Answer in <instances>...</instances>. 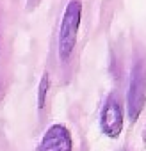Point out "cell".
Here are the masks:
<instances>
[{
	"mask_svg": "<svg viewBox=\"0 0 146 151\" xmlns=\"http://www.w3.org/2000/svg\"><path fill=\"white\" fill-rule=\"evenodd\" d=\"M80 14H82L80 0H69L59 29V55L62 60H68L73 53L80 27Z\"/></svg>",
	"mask_w": 146,
	"mask_h": 151,
	"instance_id": "cell-1",
	"label": "cell"
},
{
	"mask_svg": "<svg viewBox=\"0 0 146 151\" xmlns=\"http://www.w3.org/2000/svg\"><path fill=\"white\" fill-rule=\"evenodd\" d=\"M48 87H50V77H48V73H45L43 77H41L39 89H38V109H39V110H43V109H45V101H46Z\"/></svg>",
	"mask_w": 146,
	"mask_h": 151,
	"instance_id": "cell-5",
	"label": "cell"
},
{
	"mask_svg": "<svg viewBox=\"0 0 146 151\" xmlns=\"http://www.w3.org/2000/svg\"><path fill=\"white\" fill-rule=\"evenodd\" d=\"M100 130L109 139H118L123 132V109L118 96L111 94L100 114Z\"/></svg>",
	"mask_w": 146,
	"mask_h": 151,
	"instance_id": "cell-3",
	"label": "cell"
},
{
	"mask_svg": "<svg viewBox=\"0 0 146 151\" xmlns=\"http://www.w3.org/2000/svg\"><path fill=\"white\" fill-rule=\"evenodd\" d=\"M38 151H73V137L64 124H52L41 142Z\"/></svg>",
	"mask_w": 146,
	"mask_h": 151,
	"instance_id": "cell-4",
	"label": "cell"
},
{
	"mask_svg": "<svg viewBox=\"0 0 146 151\" xmlns=\"http://www.w3.org/2000/svg\"><path fill=\"white\" fill-rule=\"evenodd\" d=\"M146 103V60L137 59L132 68L130 86L126 93V112L130 123H135Z\"/></svg>",
	"mask_w": 146,
	"mask_h": 151,
	"instance_id": "cell-2",
	"label": "cell"
},
{
	"mask_svg": "<svg viewBox=\"0 0 146 151\" xmlns=\"http://www.w3.org/2000/svg\"><path fill=\"white\" fill-rule=\"evenodd\" d=\"M38 4H39V0H29V2H27V9H29V11H32Z\"/></svg>",
	"mask_w": 146,
	"mask_h": 151,
	"instance_id": "cell-6",
	"label": "cell"
},
{
	"mask_svg": "<svg viewBox=\"0 0 146 151\" xmlns=\"http://www.w3.org/2000/svg\"><path fill=\"white\" fill-rule=\"evenodd\" d=\"M142 142H144V146H146V126H144V132H142Z\"/></svg>",
	"mask_w": 146,
	"mask_h": 151,
	"instance_id": "cell-7",
	"label": "cell"
}]
</instances>
